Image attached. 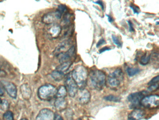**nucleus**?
<instances>
[{
	"mask_svg": "<svg viewBox=\"0 0 159 120\" xmlns=\"http://www.w3.org/2000/svg\"><path fill=\"white\" fill-rule=\"evenodd\" d=\"M7 76V73L6 71L3 70L1 69H0V77H5Z\"/></svg>",
	"mask_w": 159,
	"mask_h": 120,
	"instance_id": "nucleus-31",
	"label": "nucleus"
},
{
	"mask_svg": "<svg viewBox=\"0 0 159 120\" xmlns=\"http://www.w3.org/2000/svg\"><path fill=\"white\" fill-rule=\"evenodd\" d=\"M124 74L122 70L118 68L111 73L106 78V85L112 90H115L123 80Z\"/></svg>",
	"mask_w": 159,
	"mask_h": 120,
	"instance_id": "nucleus-3",
	"label": "nucleus"
},
{
	"mask_svg": "<svg viewBox=\"0 0 159 120\" xmlns=\"http://www.w3.org/2000/svg\"><path fill=\"white\" fill-rule=\"evenodd\" d=\"M1 99H0V104H1Z\"/></svg>",
	"mask_w": 159,
	"mask_h": 120,
	"instance_id": "nucleus-40",
	"label": "nucleus"
},
{
	"mask_svg": "<svg viewBox=\"0 0 159 120\" xmlns=\"http://www.w3.org/2000/svg\"><path fill=\"white\" fill-rule=\"evenodd\" d=\"M158 88H159V84H155L149 86L148 88V91L149 92H152L153 91L157 90Z\"/></svg>",
	"mask_w": 159,
	"mask_h": 120,
	"instance_id": "nucleus-28",
	"label": "nucleus"
},
{
	"mask_svg": "<svg viewBox=\"0 0 159 120\" xmlns=\"http://www.w3.org/2000/svg\"><path fill=\"white\" fill-rule=\"evenodd\" d=\"M77 99L79 102L82 105H85L90 102L91 94L89 91L85 89L80 90L78 93Z\"/></svg>",
	"mask_w": 159,
	"mask_h": 120,
	"instance_id": "nucleus-12",
	"label": "nucleus"
},
{
	"mask_svg": "<svg viewBox=\"0 0 159 120\" xmlns=\"http://www.w3.org/2000/svg\"><path fill=\"white\" fill-rule=\"evenodd\" d=\"M70 45H71V42L70 40H67L62 42L61 44L58 45L55 50L54 52L55 55L58 56L60 54L67 51V50H69L72 46V45L70 46Z\"/></svg>",
	"mask_w": 159,
	"mask_h": 120,
	"instance_id": "nucleus-14",
	"label": "nucleus"
},
{
	"mask_svg": "<svg viewBox=\"0 0 159 120\" xmlns=\"http://www.w3.org/2000/svg\"><path fill=\"white\" fill-rule=\"evenodd\" d=\"M88 75L91 85L94 88L98 91L104 88L106 78L104 72L98 70H94L90 71Z\"/></svg>",
	"mask_w": 159,
	"mask_h": 120,
	"instance_id": "nucleus-2",
	"label": "nucleus"
},
{
	"mask_svg": "<svg viewBox=\"0 0 159 120\" xmlns=\"http://www.w3.org/2000/svg\"><path fill=\"white\" fill-rule=\"evenodd\" d=\"M72 62L70 61L61 63L59 66L57 67L56 70H58V71L65 73L70 68V67L72 65Z\"/></svg>",
	"mask_w": 159,
	"mask_h": 120,
	"instance_id": "nucleus-18",
	"label": "nucleus"
},
{
	"mask_svg": "<svg viewBox=\"0 0 159 120\" xmlns=\"http://www.w3.org/2000/svg\"><path fill=\"white\" fill-rule=\"evenodd\" d=\"M21 92L24 99L28 100L31 98L32 92L30 87L27 84H23L21 85Z\"/></svg>",
	"mask_w": 159,
	"mask_h": 120,
	"instance_id": "nucleus-16",
	"label": "nucleus"
},
{
	"mask_svg": "<svg viewBox=\"0 0 159 120\" xmlns=\"http://www.w3.org/2000/svg\"><path fill=\"white\" fill-rule=\"evenodd\" d=\"M159 76H157L155 77H153L152 80H151L149 82V83H148V85L150 86V85H153V84H158L159 83Z\"/></svg>",
	"mask_w": 159,
	"mask_h": 120,
	"instance_id": "nucleus-29",
	"label": "nucleus"
},
{
	"mask_svg": "<svg viewBox=\"0 0 159 120\" xmlns=\"http://www.w3.org/2000/svg\"><path fill=\"white\" fill-rule=\"evenodd\" d=\"M56 109L58 111H62L67 107V102L65 98H57L54 103Z\"/></svg>",
	"mask_w": 159,
	"mask_h": 120,
	"instance_id": "nucleus-17",
	"label": "nucleus"
},
{
	"mask_svg": "<svg viewBox=\"0 0 159 120\" xmlns=\"http://www.w3.org/2000/svg\"><path fill=\"white\" fill-rule=\"evenodd\" d=\"M62 15L59 12H50L45 14L42 18V21L46 25H51L54 24L58 20L61 19Z\"/></svg>",
	"mask_w": 159,
	"mask_h": 120,
	"instance_id": "nucleus-7",
	"label": "nucleus"
},
{
	"mask_svg": "<svg viewBox=\"0 0 159 120\" xmlns=\"http://www.w3.org/2000/svg\"><path fill=\"white\" fill-rule=\"evenodd\" d=\"M67 90L65 86L61 85L57 89V94L56 96L57 98H65L67 95Z\"/></svg>",
	"mask_w": 159,
	"mask_h": 120,
	"instance_id": "nucleus-20",
	"label": "nucleus"
},
{
	"mask_svg": "<svg viewBox=\"0 0 159 120\" xmlns=\"http://www.w3.org/2000/svg\"><path fill=\"white\" fill-rule=\"evenodd\" d=\"M57 11L59 12V13L62 15L63 14L65 13L66 11H67V8L64 5H60L58 7V9Z\"/></svg>",
	"mask_w": 159,
	"mask_h": 120,
	"instance_id": "nucleus-27",
	"label": "nucleus"
},
{
	"mask_svg": "<svg viewBox=\"0 0 159 120\" xmlns=\"http://www.w3.org/2000/svg\"><path fill=\"white\" fill-rule=\"evenodd\" d=\"M151 58V55H149L148 53H146L145 55L141 57L139 62L142 65H146L149 63Z\"/></svg>",
	"mask_w": 159,
	"mask_h": 120,
	"instance_id": "nucleus-21",
	"label": "nucleus"
},
{
	"mask_svg": "<svg viewBox=\"0 0 159 120\" xmlns=\"http://www.w3.org/2000/svg\"><path fill=\"white\" fill-rule=\"evenodd\" d=\"M57 92V88L54 85L46 84L38 89V97L42 100H50L55 97Z\"/></svg>",
	"mask_w": 159,
	"mask_h": 120,
	"instance_id": "nucleus-4",
	"label": "nucleus"
},
{
	"mask_svg": "<svg viewBox=\"0 0 159 120\" xmlns=\"http://www.w3.org/2000/svg\"><path fill=\"white\" fill-rule=\"evenodd\" d=\"M148 92L146 91H142L139 92H134L129 95L127 98L128 102L131 103L133 107H136L140 104V102L145 96H146Z\"/></svg>",
	"mask_w": 159,
	"mask_h": 120,
	"instance_id": "nucleus-8",
	"label": "nucleus"
},
{
	"mask_svg": "<svg viewBox=\"0 0 159 120\" xmlns=\"http://www.w3.org/2000/svg\"><path fill=\"white\" fill-rule=\"evenodd\" d=\"M4 120H14V114L11 111H6L4 114Z\"/></svg>",
	"mask_w": 159,
	"mask_h": 120,
	"instance_id": "nucleus-24",
	"label": "nucleus"
},
{
	"mask_svg": "<svg viewBox=\"0 0 159 120\" xmlns=\"http://www.w3.org/2000/svg\"><path fill=\"white\" fill-rule=\"evenodd\" d=\"M105 43H106V41H105V40L104 39H100V40H99V41L97 43V47H100V45H101L102 44H104Z\"/></svg>",
	"mask_w": 159,
	"mask_h": 120,
	"instance_id": "nucleus-33",
	"label": "nucleus"
},
{
	"mask_svg": "<svg viewBox=\"0 0 159 120\" xmlns=\"http://www.w3.org/2000/svg\"><path fill=\"white\" fill-rule=\"evenodd\" d=\"M112 37L113 43L115 44L118 47H122V43H121V41H120V40L118 39V38L115 35H112Z\"/></svg>",
	"mask_w": 159,
	"mask_h": 120,
	"instance_id": "nucleus-26",
	"label": "nucleus"
},
{
	"mask_svg": "<svg viewBox=\"0 0 159 120\" xmlns=\"http://www.w3.org/2000/svg\"><path fill=\"white\" fill-rule=\"evenodd\" d=\"M131 8L133 9V11H134V13H136V14H139V9L138 7H136L135 5H130Z\"/></svg>",
	"mask_w": 159,
	"mask_h": 120,
	"instance_id": "nucleus-30",
	"label": "nucleus"
},
{
	"mask_svg": "<svg viewBox=\"0 0 159 120\" xmlns=\"http://www.w3.org/2000/svg\"><path fill=\"white\" fill-rule=\"evenodd\" d=\"M106 16L108 17V21L109 22H113V18H112V16H110L108 15H106Z\"/></svg>",
	"mask_w": 159,
	"mask_h": 120,
	"instance_id": "nucleus-37",
	"label": "nucleus"
},
{
	"mask_svg": "<svg viewBox=\"0 0 159 120\" xmlns=\"http://www.w3.org/2000/svg\"><path fill=\"white\" fill-rule=\"evenodd\" d=\"M0 83L10 97L13 99H16L18 91L15 84L4 80L1 81Z\"/></svg>",
	"mask_w": 159,
	"mask_h": 120,
	"instance_id": "nucleus-9",
	"label": "nucleus"
},
{
	"mask_svg": "<svg viewBox=\"0 0 159 120\" xmlns=\"http://www.w3.org/2000/svg\"><path fill=\"white\" fill-rule=\"evenodd\" d=\"M94 3L95 4H98L101 7L102 9L104 11V4H103V2L102 1H95Z\"/></svg>",
	"mask_w": 159,
	"mask_h": 120,
	"instance_id": "nucleus-36",
	"label": "nucleus"
},
{
	"mask_svg": "<svg viewBox=\"0 0 159 120\" xmlns=\"http://www.w3.org/2000/svg\"><path fill=\"white\" fill-rule=\"evenodd\" d=\"M104 99L105 100L109 101V102H120L121 100L120 98L116 96L113 95H110L106 96L104 97Z\"/></svg>",
	"mask_w": 159,
	"mask_h": 120,
	"instance_id": "nucleus-23",
	"label": "nucleus"
},
{
	"mask_svg": "<svg viewBox=\"0 0 159 120\" xmlns=\"http://www.w3.org/2000/svg\"><path fill=\"white\" fill-rule=\"evenodd\" d=\"M54 120H63L62 117L58 114H55Z\"/></svg>",
	"mask_w": 159,
	"mask_h": 120,
	"instance_id": "nucleus-32",
	"label": "nucleus"
},
{
	"mask_svg": "<svg viewBox=\"0 0 159 120\" xmlns=\"http://www.w3.org/2000/svg\"><path fill=\"white\" fill-rule=\"evenodd\" d=\"M4 95V92L1 89V88L0 87V96H2Z\"/></svg>",
	"mask_w": 159,
	"mask_h": 120,
	"instance_id": "nucleus-38",
	"label": "nucleus"
},
{
	"mask_svg": "<svg viewBox=\"0 0 159 120\" xmlns=\"http://www.w3.org/2000/svg\"><path fill=\"white\" fill-rule=\"evenodd\" d=\"M75 52V48L74 45H72L69 50L63 53L58 55L57 57L59 60L60 63H63L65 62L70 61L72 57L74 56Z\"/></svg>",
	"mask_w": 159,
	"mask_h": 120,
	"instance_id": "nucleus-10",
	"label": "nucleus"
},
{
	"mask_svg": "<svg viewBox=\"0 0 159 120\" xmlns=\"http://www.w3.org/2000/svg\"><path fill=\"white\" fill-rule=\"evenodd\" d=\"M65 87L67 93L71 97H75L78 92V87L76 83L72 78L71 73L67 74L65 80Z\"/></svg>",
	"mask_w": 159,
	"mask_h": 120,
	"instance_id": "nucleus-6",
	"label": "nucleus"
},
{
	"mask_svg": "<svg viewBox=\"0 0 159 120\" xmlns=\"http://www.w3.org/2000/svg\"><path fill=\"white\" fill-rule=\"evenodd\" d=\"M111 50V48H109V47H104V48H102V49H100L99 50V53H102L106 51H108V50Z\"/></svg>",
	"mask_w": 159,
	"mask_h": 120,
	"instance_id": "nucleus-35",
	"label": "nucleus"
},
{
	"mask_svg": "<svg viewBox=\"0 0 159 120\" xmlns=\"http://www.w3.org/2000/svg\"><path fill=\"white\" fill-rule=\"evenodd\" d=\"M1 109L4 111H6L8 109V107H9V104H8V102H7L6 100H3L1 101Z\"/></svg>",
	"mask_w": 159,
	"mask_h": 120,
	"instance_id": "nucleus-25",
	"label": "nucleus"
},
{
	"mask_svg": "<svg viewBox=\"0 0 159 120\" xmlns=\"http://www.w3.org/2000/svg\"><path fill=\"white\" fill-rule=\"evenodd\" d=\"M49 26H50L48 27L47 30V34L53 39L58 37L62 31L61 26L56 23Z\"/></svg>",
	"mask_w": 159,
	"mask_h": 120,
	"instance_id": "nucleus-13",
	"label": "nucleus"
},
{
	"mask_svg": "<svg viewBox=\"0 0 159 120\" xmlns=\"http://www.w3.org/2000/svg\"><path fill=\"white\" fill-rule=\"evenodd\" d=\"M21 120H28L27 119H25V118H23V119H21Z\"/></svg>",
	"mask_w": 159,
	"mask_h": 120,
	"instance_id": "nucleus-39",
	"label": "nucleus"
},
{
	"mask_svg": "<svg viewBox=\"0 0 159 120\" xmlns=\"http://www.w3.org/2000/svg\"><path fill=\"white\" fill-rule=\"evenodd\" d=\"M51 76L52 77L53 80L56 81H60L65 77V73H63L62 72L55 70L51 73Z\"/></svg>",
	"mask_w": 159,
	"mask_h": 120,
	"instance_id": "nucleus-19",
	"label": "nucleus"
},
{
	"mask_svg": "<svg viewBox=\"0 0 159 120\" xmlns=\"http://www.w3.org/2000/svg\"><path fill=\"white\" fill-rule=\"evenodd\" d=\"M88 75L87 69L81 65L77 66L71 72L72 78L76 83L80 90L85 89Z\"/></svg>",
	"mask_w": 159,
	"mask_h": 120,
	"instance_id": "nucleus-1",
	"label": "nucleus"
},
{
	"mask_svg": "<svg viewBox=\"0 0 159 120\" xmlns=\"http://www.w3.org/2000/svg\"><path fill=\"white\" fill-rule=\"evenodd\" d=\"M140 105L149 109H155L159 106V97L158 95L146 96L140 102Z\"/></svg>",
	"mask_w": 159,
	"mask_h": 120,
	"instance_id": "nucleus-5",
	"label": "nucleus"
},
{
	"mask_svg": "<svg viewBox=\"0 0 159 120\" xmlns=\"http://www.w3.org/2000/svg\"><path fill=\"white\" fill-rule=\"evenodd\" d=\"M128 25H129V30L130 32H134V28L133 27V23H132L130 21H128Z\"/></svg>",
	"mask_w": 159,
	"mask_h": 120,
	"instance_id": "nucleus-34",
	"label": "nucleus"
},
{
	"mask_svg": "<svg viewBox=\"0 0 159 120\" xmlns=\"http://www.w3.org/2000/svg\"><path fill=\"white\" fill-rule=\"evenodd\" d=\"M54 114V112L49 109H43L38 114L36 120H53Z\"/></svg>",
	"mask_w": 159,
	"mask_h": 120,
	"instance_id": "nucleus-11",
	"label": "nucleus"
},
{
	"mask_svg": "<svg viewBox=\"0 0 159 120\" xmlns=\"http://www.w3.org/2000/svg\"><path fill=\"white\" fill-rule=\"evenodd\" d=\"M145 112L142 110L135 109L129 114L127 120H141L144 117Z\"/></svg>",
	"mask_w": 159,
	"mask_h": 120,
	"instance_id": "nucleus-15",
	"label": "nucleus"
},
{
	"mask_svg": "<svg viewBox=\"0 0 159 120\" xmlns=\"http://www.w3.org/2000/svg\"><path fill=\"white\" fill-rule=\"evenodd\" d=\"M140 70L139 68H128L127 69V72L129 77H133L138 74L140 72Z\"/></svg>",
	"mask_w": 159,
	"mask_h": 120,
	"instance_id": "nucleus-22",
	"label": "nucleus"
}]
</instances>
